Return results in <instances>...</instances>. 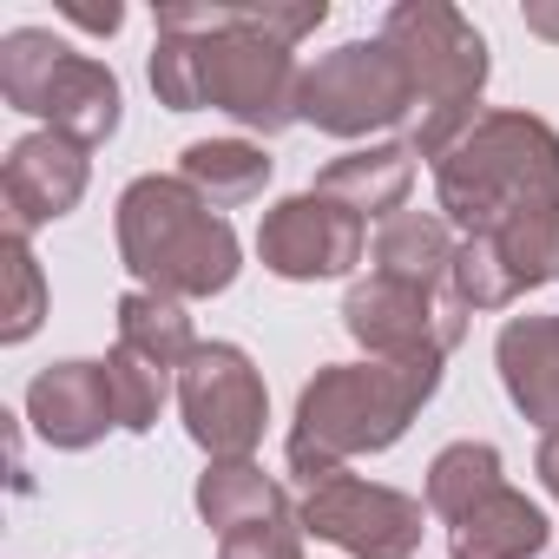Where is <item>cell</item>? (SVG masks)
I'll return each instance as SVG.
<instances>
[{"instance_id":"7402d4cb","label":"cell","mask_w":559,"mask_h":559,"mask_svg":"<svg viewBox=\"0 0 559 559\" xmlns=\"http://www.w3.org/2000/svg\"><path fill=\"white\" fill-rule=\"evenodd\" d=\"M493 487H507L500 474V448L493 441H454L428 461V513L435 520H461L474 500H487Z\"/></svg>"},{"instance_id":"ba28073f","label":"cell","mask_w":559,"mask_h":559,"mask_svg":"<svg viewBox=\"0 0 559 559\" xmlns=\"http://www.w3.org/2000/svg\"><path fill=\"white\" fill-rule=\"evenodd\" d=\"M343 330L369 349V362H448L467 336V310L454 304V290L369 270L343 297Z\"/></svg>"},{"instance_id":"9a60e30c","label":"cell","mask_w":559,"mask_h":559,"mask_svg":"<svg viewBox=\"0 0 559 559\" xmlns=\"http://www.w3.org/2000/svg\"><path fill=\"white\" fill-rule=\"evenodd\" d=\"M493 369L507 402L539 435H552L559 428V317H513L493 343Z\"/></svg>"},{"instance_id":"8992f818","label":"cell","mask_w":559,"mask_h":559,"mask_svg":"<svg viewBox=\"0 0 559 559\" xmlns=\"http://www.w3.org/2000/svg\"><path fill=\"white\" fill-rule=\"evenodd\" d=\"M0 99L14 112L47 119V132L80 139L86 152L119 132V106H126L112 67L93 53H73L47 27H14L0 40Z\"/></svg>"},{"instance_id":"52a82bcc","label":"cell","mask_w":559,"mask_h":559,"mask_svg":"<svg viewBox=\"0 0 559 559\" xmlns=\"http://www.w3.org/2000/svg\"><path fill=\"white\" fill-rule=\"evenodd\" d=\"M304 126L330 132V139H369V132H395L415 126V80L408 60L376 34V40H343L336 53H323L317 67H304V99H297Z\"/></svg>"},{"instance_id":"ac0fdd59","label":"cell","mask_w":559,"mask_h":559,"mask_svg":"<svg viewBox=\"0 0 559 559\" xmlns=\"http://www.w3.org/2000/svg\"><path fill=\"white\" fill-rule=\"evenodd\" d=\"M454 257H461V230L441 211H402V217H389L376 230V270L382 276H402V284L448 290Z\"/></svg>"},{"instance_id":"2e32d148","label":"cell","mask_w":559,"mask_h":559,"mask_svg":"<svg viewBox=\"0 0 559 559\" xmlns=\"http://www.w3.org/2000/svg\"><path fill=\"white\" fill-rule=\"evenodd\" d=\"M408 191H415V152L408 145H356V152H343L317 171V198L356 211L362 224L369 217H382V224L402 217Z\"/></svg>"},{"instance_id":"5b68a950","label":"cell","mask_w":559,"mask_h":559,"mask_svg":"<svg viewBox=\"0 0 559 559\" xmlns=\"http://www.w3.org/2000/svg\"><path fill=\"white\" fill-rule=\"evenodd\" d=\"M382 40L408 60L415 106H421L402 145L415 158H441L480 119V93H487V40H480V27L461 8H448V0H395L382 14Z\"/></svg>"},{"instance_id":"cb8c5ba5","label":"cell","mask_w":559,"mask_h":559,"mask_svg":"<svg viewBox=\"0 0 559 559\" xmlns=\"http://www.w3.org/2000/svg\"><path fill=\"white\" fill-rule=\"evenodd\" d=\"M8 323H0V343H27L40 323H47V276H40V257L21 230H8Z\"/></svg>"},{"instance_id":"ffe728a7","label":"cell","mask_w":559,"mask_h":559,"mask_svg":"<svg viewBox=\"0 0 559 559\" xmlns=\"http://www.w3.org/2000/svg\"><path fill=\"white\" fill-rule=\"evenodd\" d=\"M178 178L198 185L217 211H230V204L263 198V185H270V158H263V145H250V139H198V145H185Z\"/></svg>"},{"instance_id":"83f0119b","label":"cell","mask_w":559,"mask_h":559,"mask_svg":"<svg viewBox=\"0 0 559 559\" xmlns=\"http://www.w3.org/2000/svg\"><path fill=\"white\" fill-rule=\"evenodd\" d=\"M533 467H539V480H546V493L559 500V428H552V435H539V454H533Z\"/></svg>"},{"instance_id":"d6986e66","label":"cell","mask_w":559,"mask_h":559,"mask_svg":"<svg viewBox=\"0 0 559 559\" xmlns=\"http://www.w3.org/2000/svg\"><path fill=\"white\" fill-rule=\"evenodd\" d=\"M284 507H290V493L276 487L257 461H211L198 474V513H204V526L217 539L237 533V526H257L270 513H284Z\"/></svg>"},{"instance_id":"30bf717a","label":"cell","mask_w":559,"mask_h":559,"mask_svg":"<svg viewBox=\"0 0 559 559\" xmlns=\"http://www.w3.org/2000/svg\"><path fill=\"white\" fill-rule=\"evenodd\" d=\"M178 415H185V435L211 461H250L270 421L257 362L237 343H198L191 362L178 369Z\"/></svg>"},{"instance_id":"44dd1931","label":"cell","mask_w":559,"mask_h":559,"mask_svg":"<svg viewBox=\"0 0 559 559\" xmlns=\"http://www.w3.org/2000/svg\"><path fill=\"white\" fill-rule=\"evenodd\" d=\"M119 349H132V356L158 362L165 376H178L191 362V349H198L185 304H171L158 290H126L119 297Z\"/></svg>"},{"instance_id":"d4e9b609","label":"cell","mask_w":559,"mask_h":559,"mask_svg":"<svg viewBox=\"0 0 559 559\" xmlns=\"http://www.w3.org/2000/svg\"><path fill=\"white\" fill-rule=\"evenodd\" d=\"M304 520H297V507H284V513H270V520H257V526H237V533H224L217 539V559H304Z\"/></svg>"},{"instance_id":"7c38bea8","label":"cell","mask_w":559,"mask_h":559,"mask_svg":"<svg viewBox=\"0 0 559 559\" xmlns=\"http://www.w3.org/2000/svg\"><path fill=\"white\" fill-rule=\"evenodd\" d=\"M369 224L317 191H297L284 204H270L257 224V257L270 276L284 284H330V276H349L362 263Z\"/></svg>"},{"instance_id":"e0dca14e","label":"cell","mask_w":559,"mask_h":559,"mask_svg":"<svg viewBox=\"0 0 559 559\" xmlns=\"http://www.w3.org/2000/svg\"><path fill=\"white\" fill-rule=\"evenodd\" d=\"M546 539H552V520L520 487H493L461 520H448V552L454 559H539Z\"/></svg>"},{"instance_id":"6da1fadb","label":"cell","mask_w":559,"mask_h":559,"mask_svg":"<svg viewBox=\"0 0 559 559\" xmlns=\"http://www.w3.org/2000/svg\"><path fill=\"white\" fill-rule=\"evenodd\" d=\"M158 106L171 112H230L237 126L276 139L304 126L297 99H304V67H297V47L270 40L257 27L250 8H230V27L224 34H204V40H152V67H145Z\"/></svg>"},{"instance_id":"603a6c76","label":"cell","mask_w":559,"mask_h":559,"mask_svg":"<svg viewBox=\"0 0 559 559\" xmlns=\"http://www.w3.org/2000/svg\"><path fill=\"white\" fill-rule=\"evenodd\" d=\"M106 376H112V408H119V428L126 435H152L158 415H165V395H171V376L132 349H112L106 356Z\"/></svg>"},{"instance_id":"3957f363","label":"cell","mask_w":559,"mask_h":559,"mask_svg":"<svg viewBox=\"0 0 559 559\" xmlns=\"http://www.w3.org/2000/svg\"><path fill=\"white\" fill-rule=\"evenodd\" d=\"M119 263L139 290H158L171 304H198L237 284L243 243L230 217L185 178L145 171L119 191Z\"/></svg>"},{"instance_id":"8fae6325","label":"cell","mask_w":559,"mask_h":559,"mask_svg":"<svg viewBox=\"0 0 559 559\" xmlns=\"http://www.w3.org/2000/svg\"><path fill=\"white\" fill-rule=\"evenodd\" d=\"M539 284H559V204H539V211H520L480 237H461V257L448 276V290L467 317L507 310Z\"/></svg>"},{"instance_id":"4fadbf2b","label":"cell","mask_w":559,"mask_h":559,"mask_svg":"<svg viewBox=\"0 0 559 559\" xmlns=\"http://www.w3.org/2000/svg\"><path fill=\"white\" fill-rule=\"evenodd\" d=\"M86 178H93V158L80 139L67 132H27L8 145V165H0V198H8V230L34 237L40 224L67 217L80 198H86Z\"/></svg>"},{"instance_id":"484cf974","label":"cell","mask_w":559,"mask_h":559,"mask_svg":"<svg viewBox=\"0 0 559 559\" xmlns=\"http://www.w3.org/2000/svg\"><path fill=\"white\" fill-rule=\"evenodd\" d=\"M73 27H86V34H119L126 27V8H119V0H106V8H80V0H67V8H60Z\"/></svg>"},{"instance_id":"9c48e42d","label":"cell","mask_w":559,"mask_h":559,"mask_svg":"<svg viewBox=\"0 0 559 559\" xmlns=\"http://www.w3.org/2000/svg\"><path fill=\"white\" fill-rule=\"evenodd\" d=\"M297 520H304L310 539H323L349 559H415L421 533H428V507L415 493L362 480L349 467L310 480L304 500H297Z\"/></svg>"},{"instance_id":"4316f807","label":"cell","mask_w":559,"mask_h":559,"mask_svg":"<svg viewBox=\"0 0 559 559\" xmlns=\"http://www.w3.org/2000/svg\"><path fill=\"white\" fill-rule=\"evenodd\" d=\"M526 34L559 47V0H526Z\"/></svg>"},{"instance_id":"277c9868","label":"cell","mask_w":559,"mask_h":559,"mask_svg":"<svg viewBox=\"0 0 559 559\" xmlns=\"http://www.w3.org/2000/svg\"><path fill=\"white\" fill-rule=\"evenodd\" d=\"M435 198L461 237L559 204V132L539 112H480L435 158Z\"/></svg>"},{"instance_id":"5bb4252c","label":"cell","mask_w":559,"mask_h":559,"mask_svg":"<svg viewBox=\"0 0 559 559\" xmlns=\"http://www.w3.org/2000/svg\"><path fill=\"white\" fill-rule=\"evenodd\" d=\"M27 421L47 448L60 454H80L93 441H106V428H119V408H112V376L106 362H53L27 382Z\"/></svg>"},{"instance_id":"7a4b0ae2","label":"cell","mask_w":559,"mask_h":559,"mask_svg":"<svg viewBox=\"0 0 559 559\" xmlns=\"http://www.w3.org/2000/svg\"><path fill=\"white\" fill-rule=\"evenodd\" d=\"M441 362H330L304 382L290 415V474L310 487L336 474L349 454H382L408 435V421L435 402Z\"/></svg>"}]
</instances>
